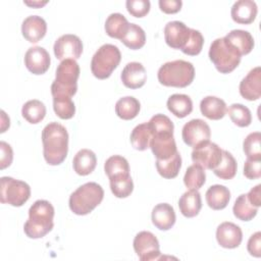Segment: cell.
Segmentation results:
<instances>
[{"label": "cell", "instance_id": "obj_20", "mask_svg": "<svg viewBox=\"0 0 261 261\" xmlns=\"http://www.w3.org/2000/svg\"><path fill=\"white\" fill-rule=\"evenodd\" d=\"M258 8L252 0H239L233 3L230 15L233 21L241 24L252 23L257 16Z\"/></svg>", "mask_w": 261, "mask_h": 261}, {"label": "cell", "instance_id": "obj_15", "mask_svg": "<svg viewBox=\"0 0 261 261\" xmlns=\"http://www.w3.org/2000/svg\"><path fill=\"white\" fill-rule=\"evenodd\" d=\"M50 55L43 47H31L25 52L24 65L33 74L45 73L50 66Z\"/></svg>", "mask_w": 261, "mask_h": 261}, {"label": "cell", "instance_id": "obj_3", "mask_svg": "<svg viewBox=\"0 0 261 261\" xmlns=\"http://www.w3.org/2000/svg\"><path fill=\"white\" fill-rule=\"evenodd\" d=\"M80 76V66L74 59L62 60L55 73V80L51 85L53 98L72 97L77 90V79Z\"/></svg>", "mask_w": 261, "mask_h": 261}, {"label": "cell", "instance_id": "obj_24", "mask_svg": "<svg viewBox=\"0 0 261 261\" xmlns=\"http://www.w3.org/2000/svg\"><path fill=\"white\" fill-rule=\"evenodd\" d=\"M201 113L211 120H219L226 113L225 102L215 96H207L200 102Z\"/></svg>", "mask_w": 261, "mask_h": 261}, {"label": "cell", "instance_id": "obj_38", "mask_svg": "<svg viewBox=\"0 0 261 261\" xmlns=\"http://www.w3.org/2000/svg\"><path fill=\"white\" fill-rule=\"evenodd\" d=\"M206 181V174L204 168L198 164L189 166L184 176V182L190 190H199Z\"/></svg>", "mask_w": 261, "mask_h": 261}, {"label": "cell", "instance_id": "obj_36", "mask_svg": "<svg viewBox=\"0 0 261 261\" xmlns=\"http://www.w3.org/2000/svg\"><path fill=\"white\" fill-rule=\"evenodd\" d=\"M120 41L129 49L138 50L145 45L146 34L140 25L136 23H129L125 35Z\"/></svg>", "mask_w": 261, "mask_h": 261}, {"label": "cell", "instance_id": "obj_43", "mask_svg": "<svg viewBox=\"0 0 261 261\" xmlns=\"http://www.w3.org/2000/svg\"><path fill=\"white\" fill-rule=\"evenodd\" d=\"M203 44H204V38L202 34L198 30L191 29V36L189 38V41L186 44V46L181 49V51L187 55L195 56L201 52L203 48Z\"/></svg>", "mask_w": 261, "mask_h": 261}, {"label": "cell", "instance_id": "obj_46", "mask_svg": "<svg viewBox=\"0 0 261 261\" xmlns=\"http://www.w3.org/2000/svg\"><path fill=\"white\" fill-rule=\"evenodd\" d=\"M0 151H1V156H0V168L4 169L8 167L13 159V151L10 147L9 144H7L4 141L0 142Z\"/></svg>", "mask_w": 261, "mask_h": 261}, {"label": "cell", "instance_id": "obj_44", "mask_svg": "<svg viewBox=\"0 0 261 261\" xmlns=\"http://www.w3.org/2000/svg\"><path fill=\"white\" fill-rule=\"evenodd\" d=\"M125 5L128 13L135 17H143L148 14L151 6L149 0H127Z\"/></svg>", "mask_w": 261, "mask_h": 261}, {"label": "cell", "instance_id": "obj_26", "mask_svg": "<svg viewBox=\"0 0 261 261\" xmlns=\"http://www.w3.org/2000/svg\"><path fill=\"white\" fill-rule=\"evenodd\" d=\"M205 196L208 206L213 210L224 209L230 200L229 190L222 185H213L209 187Z\"/></svg>", "mask_w": 261, "mask_h": 261}, {"label": "cell", "instance_id": "obj_28", "mask_svg": "<svg viewBox=\"0 0 261 261\" xmlns=\"http://www.w3.org/2000/svg\"><path fill=\"white\" fill-rule=\"evenodd\" d=\"M128 25H129V22L127 21V19L123 14L118 12L111 13L106 18L105 32L109 37L121 40L125 35L128 29Z\"/></svg>", "mask_w": 261, "mask_h": 261}, {"label": "cell", "instance_id": "obj_40", "mask_svg": "<svg viewBox=\"0 0 261 261\" xmlns=\"http://www.w3.org/2000/svg\"><path fill=\"white\" fill-rule=\"evenodd\" d=\"M243 149L247 158L261 160V134L259 132L249 134L244 140Z\"/></svg>", "mask_w": 261, "mask_h": 261}, {"label": "cell", "instance_id": "obj_2", "mask_svg": "<svg viewBox=\"0 0 261 261\" xmlns=\"http://www.w3.org/2000/svg\"><path fill=\"white\" fill-rule=\"evenodd\" d=\"M54 207L47 200H37L29 209L23 230L30 239H41L53 228Z\"/></svg>", "mask_w": 261, "mask_h": 261}, {"label": "cell", "instance_id": "obj_17", "mask_svg": "<svg viewBox=\"0 0 261 261\" xmlns=\"http://www.w3.org/2000/svg\"><path fill=\"white\" fill-rule=\"evenodd\" d=\"M240 94L248 101H255L261 97V68L256 66L240 83Z\"/></svg>", "mask_w": 261, "mask_h": 261}, {"label": "cell", "instance_id": "obj_37", "mask_svg": "<svg viewBox=\"0 0 261 261\" xmlns=\"http://www.w3.org/2000/svg\"><path fill=\"white\" fill-rule=\"evenodd\" d=\"M226 111L231 121L240 127L249 126L252 122L251 111L247 106L243 104H240V103L231 104L228 107V109H226Z\"/></svg>", "mask_w": 261, "mask_h": 261}, {"label": "cell", "instance_id": "obj_16", "mask_svg": "<svg viewBox=\"0 0 261 261\" xmlns=\"http://www.w3.org/2000/svg\"><path fill=\"white\" fill-rule=\"evenodd\" d=\"M216 240L222 248L234 249L241 245L243 232L239 225L225 221L218 225L216 229Z\"/></svg>", "mask_w": 261, "mask_h": 261}, {"label": "cell", "instance_id": "obj_23", "mask_svg": "<svg viewBox=\"0 0 261 261\" xmlns=\"http://www.w3.org/2000/svg\"><path fill=\"white\" fill-rule=\"evenodd\" d=\"M178 207L184 216L188 218L197 216L202 208L201 195L198 190H189L185 192L178 200Z\"/></svg>", "mask_w": 261, "mask_h": 261}, {"label": "cell", "instance_id": "obj_31", "mask_svg": "<svg viewBox=\"0 0 261 261\" xmlns=\"http://www.w3.org/2000/svg\"><path fill=\"white\" fill-rule=\"evenodd\" d=\"M232 212L238 219L242 221H250L256 216L258 207L254 206L249 201L247 194H242L237 198L232 207Z\"/></svg>", "mask_w": 261, "mask_h": 261}, {"label": "cell", "instance_id": "obj_39", "mask_svg": "<svg viewBox=\"0 0 261 261\" xmlns=\"http://www.w3.org/2000/svg\"><path fill=\"white\" fill-rule=\"evenodd\" d=\"M109 181L111 192L116 198H126L134 190V182L129 174L110 178Z\"/></svg>", "mask_w": 261, "mask_h": 261}, {"label": "cell", "instance_id": "obj_29", "mask_svg": "<svg viewBox=\"0 0 261 261\" xmlns=\"http://www.w3.org/2000/svg\"><path fill=\"white\" fill-rule=\"evenodd\" d=\"M141 109V104L138 99L133 96L120 98L115 104L116 115L123 120H130L135 118Z\"/></svg>", "mask_w": 261, "mask_h": 261}, {"label": "cell", "instance_id": "obj_27", "mask_svg": "<svg viewBox=\"0 0 261 261\" xmlns=\"http://www.w3.org/2000/svg\"><path fill=\"white\" fill-rule=\"evenodd\" d=\"M168 110L178 118L188 116L193 110L192 99L185 94H173L167 99Z\"/></svg>", "mask_w": 261, "mask_h": 261}, {"label": "cell", "instance_id": "obj_25", "mask_svg": "<svg viewBox=\"0 0 261 261\" xmlns=\"http://www.w3.org/2000/svg\"><path fill=\"white\" fill-rule=\"evenodd\" d=\"M97 164V157L90 149L80 150L73 157L72 166L79 175H88L92 173Z\"/></svg>", "mask_w": 261, "mask_h": 261}, {"label": "cell", "instance_id": "obj_42", "mask_svg": "<svg viewBox=\"0 0 261 261\" xmlns=\"http://www.w3.org/2000/svg\"><path fill=\"white\" fill-rule=\"evenodd\" d=\"M148 124L151 129V134L154 133H173L174 125L171 119L161 113L155 114L148 121Z\"/></svg>", "mask_w": 261, "mask_h": 261}, {"label": "cell", "instance_id": "obj_34", "mask_svg": "<svg viewBox=\"0 0 261 261\" xmlns=\"http://www.w3.org/2000/svg\"><path fill=\"white\" fill-rule=\"evenodd\" d=\"M152 134L148 122L138 124L130 134V143L136 150L144 151L149 148Z\"/></svg>", "mask_w": 261, "mask_h": 261}, {"label": "cell", "instance_id": "obj_35", "mask_svg": "<svg viewBox=\"0 0 261 261\" xmlns=\"http://www.w3.org/2000/svg\"><path fill=\"white\" fill-rule=\"evenodd\" d=\"M213 172L221 179H231L237 173V161L234 157L228 151L222 150L221 161L213 169Z\"/></svg>", "mask_w": 261, "mask_h": 261}, {"label": "cell", "instance_id": "obj_12", "mask_svg": "<svg viewBox=\"0 0 261 261\" xmlns=\"http://www.w3.org/2000/svg\"><path fill=\"white\" fill-rule=\"evenodd\" d=\"M54 54L57 59H79L83 52V43L81 39L72 34L60 36L54 43Z\"/></svg>", "mask_w": 261, "mask_h": 261}, {"label": "cell", "instance_id": "obj_9", "mask_svg": "<svg viewBox=\"0 0 261 261\" xmlns=\"http://www.w3.org/2000/svg\"><path fill=\"white\" fill-rule=\"evenodd\" d=\"M222 149L210 141L204 142L194 148L192 152V160L195 164L200 165L204 169L213 170L221 161Z\"/></svg>", "mask_w": 261, "mask_h": 261}, {"label": "cell", "instance_id": "obj_49", "mask_svg": "<svg viewBox=\"0 0 261 261\" xmlns=\"http://www.w3.org/2000/svg\"><path fill=\"white\" fill-rule=\"evenodd\" d=\"M261 185H257L254 188H252L249 193L247 194V197L249 201L256 207H260L261 205Z\"/></svg>", "mask_w": 261, "mask_h": 261}, {"label": "cell", "instance_id": "obj_21", "mask_svg": "<svg viewBox=\"0 0 261 261\" xmlns=\"http://www.w3.org/2000/svg\"><path fill=\"white\" fill-rule=\"evenodd\" d=\"M223 39L241 56L249 54L254 48V39L248 31L232 30Z\"/></svg>", "mask_w": 261, "mask_h": 261}, {"label": "cell", "instance_id": "obj_32", "mask_svg": "<svg viewBox=\"0 0 261 261\" xmlns=\"http://www.w3.org/2000/svg\"><path fill=\"white\" fill-rule=\"evenodd\" d=\"M180 167L181 157L178 151L166 160H156L157 171L164 178H174L178 174Z\"/></svg>", "mask_w": 261, "mask_h": 261}, {"label": "cell", "instance_id": "obj_30", "mask_svg": "<svg viewBox=\"0 0 261 261\" xmlns=\"http://www.w3.org/2000/svg\"><path fill=\"white\" fill-rule=\"evenodd\" d=\"M21 115L30 123H39L46 115V106L40 100H29L21 108Z\"/></svg>", "mask_w": 261, "mask_h": 261}, {"label": "cell", "instance_id": "obj_14", "mask_svg": "<svg viewBox=\"0 0 261 261\" xmlns=\"http://www.w3.org/2000/svg\"><path fill=\"white\" fill-rule=\"evenodd\" d=\"M191 29L182 21L172 20L165 24L164 39L166 44L172 49H182L189 41Z\"/></svg>", "mask_w": 261, "mask_h": 261}, {"label": "cell", "instance_id": "obj_47", "mask_svg": "<svg viewBox=\"0 0 261 261\" xmlns=\"http://www.w3.org/2000/svg\"><path fill=\"white\" fill-rule=\"evenodd\" d=\"M247 249L250 255L257 258L261 256V232L260 231H256L254 234L250 237L248 241Z\"/></svg>", "mask_w": 261, "mask_h": 261}, {"label": "cell", "instance_id": "obj_1", "mask_svg": "<svg viewBox=\"0 0 261 261\" xmlns=\"http://www.w3.org/2000/svg\"><path fill=\"white\" fill-rule=\"evenodd\" d=\"M43 154L49 165L61 164L68 152V133L58 122L48 123L42 130Z\"/></svg>", "mask_w": 261, "mask_h": 261}, {"label": "cell", "instance_id": "obj_48", "mask_svg": "<svg viewBox=\"0 0 261 261\" xmlns=\"http://www.w3.org/2000/svg\"><path fill=\"white\" fill-rule=\"evenodd\" d=\"M158 4L161 11L167 14H172L180 10L182 2L180 0H159Z\"/></svg>", "mask_w": 261, "mask_h": 261}, {"label": "cell", "instance_id": "obj_10", "mask_svg": "<svg viewBox=\"0 0 261 261\" xmlns=\"http://www.w3.org/2000/svg\"><path fill=\"white\" fill-rule=\"evenodd\" d=\"M134 250L142 261L157 260L160 258L159 242L150 231H140L134 239Z\"/></svg>", "mask_w": 261, "mask_h": 261}, {"label": "cell", "instance_id": "obj_33", "mask_svg": "<svg viewBox=\"0 0 261 261\" xmlns=\"http://www.w3.org/2000/svg\"><path fill=\"white\" fill-rule=\"evenodd\" d=\"M104 170L110 179L113 177L129 174V165L124 157L120 155H113L105 161Z\"/></svg>", "mask_w": 261, "mask_h": 261}, {"label": "cell", "instance_id": "obj_4", "mask_svg": "<svg viewBox=\"0 0 261 261\" xmlns=\"http://www.w3.org/2000/svg\"><path fill=\"white\" fill-rule=\"evenodd\" d=\"M157 77L159 83L163 86L185 88L194 81L195 68L189 61L182 59L173 60L160 66Z\"/></svg>", "mask_w": 261, "mask_h": 261}, {"label": "cell", "instance_id": "obj_11", "mask_svg": "<svg viewBox=\"0 0 261 261\" xmlns=\"http://www.w3.org/2000/svg\"><path fill=\"white\" fill-rule=\"evenodd\" d=\"M211 136L210 126L200 118L191 119L188 121L181 130L184 142L190 147H197L204 142L209 141Z\"/></svg>", "mask_w": 261, "mask_h": 261}, {"label": "cell", "instance_id": "obj_7", "mask_svg": "<svg viewBox=\"0 0 261 261\" xmlns=\"http://www.w3.org/2000/svg\"><path fill=\"white\" fill-rule=\"evenodd\" d=\"M209 58L221 73H229L241 62V55L228 45L223 38L215 39L209 49Z\"/></svg>", "mask_w": 261, "mask_h": 261}, {"label": "cell", "instance_id": "obj_8", "mask_svg": "<svg viewBox=\"0 0 261 261\" xmlns=\"http://www.w3.org/2000/svg\"><path fill=\"white\" fill-rule=\"evenodd\" d=\"M0 201L14 207L22 206L31 197L30 186L19 179L10 176L1 177Z\"/></svg>", "mask_w": 261, "mask_h": 261}, {"label": "cell", "instance_id": "obj_6", "mask_svg": "<svg viewBox=\"0 0 261 261\" xmlns=\"http://www.w3.org/2000/svg\"><path fill=\"white\" fill-rule=\"evenodd\" d=\"M120 59V51L115 45L104 44L95 52L92 57V73L99 80H105L109 77L112 71L118 66Z\"/></svg>", "mask_w": 261, "mask_h": 261}, {"label": "cell", "instance_id": "obj_50", "mask_svg": "<svg viewBox=\"0 0 261 261\" xmlns=\"http://www.w3.org/2000/svg\"><path fill=\"white\" fill-rule=\"evenodd\" d=\"M47 3V1H33V2H29V1H24V4L29 5V6H32V7H41L43 5H45Z\"/></svg>", "mask_w": 261, "mask_h": 261}, {"label": "cell", "instance_id": "obj_45", "mask_svg": "<svg viewBox=\"0 0 261 261\" xmlns=\"http://www.w3.org/2000/svg\"><path fill=\"white\" fill-rule=\"evenodd\" d=\"M244 175L249 179H256L261 176V160L247 158L244 164Z\"/></svg>", "mask_w": 261, "mask_h": 261}, {"label": "cell", "instance_id": "obj_5", "mask_svg": "<svg viewBox=\"0 0 261 261\" xmlns=\"http://www.w3.org/2000/svg\"><path fill=\"white\" fill-rule=\"evenodd\" d=\"M102 187L94 181L79 187L69 197V208L76 215H87L92 212L103 200Z\"/></svg>", "mask_w": 261, "mask_h": 261}, {"label": "cell", "instance_id": "obj_22", "mask_svg": "<svg viewBox=\"0 0 261 261\" xmlns=\"http://www.w3.org/2000/svg\"><path fill=\"white\" fill-rule=\"evenodd\" d=\"M152 223L160 230H168L175 223V212L167 203L157 204L152 210Z\"/></svg>", "mask_w": 261, "mask_h": 261}, {"label": "cell", "instance_id": "obj_19", "mask_svg": "<svg viewBox=\"0 0 261 261\" xmlns=\"http://www.w3.org/2000/svg\"><path fill=\"white\" fill-rule=\"evenodd\" d=\"M47 32V23L45 19L38 15H30L23 19L21 24V33L23 38L31 42L37 43L44 38Z\"/></svg>", "mask_w": 261, "mask_h": 261}, {"label": "cell", "instance_id": "obj_18", "mask_svg": "<svg viewBox=\"0 0 261 261\" xmlns=\"http://www.w3.org/2000/svg\"><path fill=\"white\" fill-rule=\"evenodd\" d=\"M120 79L122 84L128 89H139L143 87L147 80L145 67L140 62L127 63L121 71Z\"/></svg>", "mask_w": 261, "mask_h": 261}, {"label": "cell", "instance_id": "obj_41", "mask_svg": "<svg viewBox=\"0 0 261 261\" xmlns=\"http://www.w3.org/2000/svg\"><path fill=\"white\" fill-rule=\"evenodd\" d=\"M53 109L61 119H69L75 113V106L70 97L53 98Z\"/></svg>", "mask_w": 261, "mask_h": 261}, {"label": "cell", "instance_id": "obj_13", "mask_svg": "<svg viewBox=\"0 0 261 261\" xmlns=\"http://www.w3.org/2000/svg\"><path fill=\"white\" fill-rule=\"evenodd\" d=\"M152 153L158 160H166L170 158L176 151V144L173 133H154L150 140Z\"/></svg>", "mask_w": 261, "mask_h": 261}]
</instances>
